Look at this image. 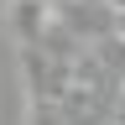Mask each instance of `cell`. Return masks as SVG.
Wrapping results in <instances>:
<instances>
[{"label":"cell","mask_w":125,"mask_h":125,"mask_svg":"<svg viewBox=\"0 0 125 125\" xmlns=\"http://www.w3.org/2000/svg\"><path fill=\"white\" fill-rule=\"evenodd\" d=\"M47 16H52V5H47V0H10V26H16V42H21V47H37V42H42V31L52 26Z\"/></svg>","instance_id":"cell-1"}]
</instances>
